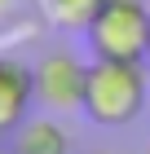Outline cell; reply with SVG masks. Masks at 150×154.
<instances>
[{"instance_id": "ba28073f", "label": "cell", "mask_w": 150, "mask_h": 154, "mask_svg": "<svg viewBox=\"0 0 150 154\" xmlns=\"http://www.w3.org/2000/svg\"><path fill=\"white\" fill-rule=\"evenodd\" d=\"M75 154H110V150H75Z\"/></svg>"}, {"instance_id": "6da1fadb", "label": "cell", "mask_w": 150, "mask_h": 154, "mask_svg": "<svg viewBox=\"0 0 150 154\" xmlns=\"http://www.w3.org/2000/svg\"><path fill=\"white\" fill-rule=\"evenodd\" d=\"M150 101V75L146 62H115L93 57L88 62V88H84V115L97 128H124L146 110Z\"/></svg>"}, {"instance_id": "277c9868", "label": "cell", "mask_w": 150, "mask_h": 154, "mask_svg": "<svg viewBox=\"0 0 150 154\" xmlns=\"http://www.w3.org/2000/svg\"><path fill=\"white\" fill-rule=\"evenodd\" d=\"M9 150L13 154H75L71 150V132L53 115H27L9 132Z\"/></svg>"}, {"instance_id": "9c48e42d", "label": "cell", "mask_w": 150, "mask_h": 154, "mask_svg": "<svg viewBox=\"0 0 150 154\" xmlns=\"http://www.w3.org/2000/svg\"><path fill=\"white\" fill-rule=\"evenodd\" d=\"M146 66H150V48H146Z\"/></svg>"}, {"instance_id": "3957f363", "label": "cell", "mask_w": 150, "mask_h": 154, "mask_svg": "<svg viewBox=\"0 0 150 154\" xmlns=\"http://www.w3.org/2000/svg\"><path fill=\"white\" fill-rule=\"evenodd\" d=\"M35 101L49 115H75L84 110V88H88V62H80L66 48H53L35 62Z\"/></svg>"}, {"instance_id": "52a82bcc", "label": "cell", "mask_w": 150, "mask_h": 154, "mask_svg": "<svg viewBox=\"0 0 150 154\" xmlns=\"http://www.w3.org/2000/svg\"><path fill=\"white\" fill-rule=\"evenodd\" d=\"M13 5H18V0H0V18H5V13H9Z\"/></svg>"}, {"instance_id": "30bf717a", "label": "cell", "mask_w": 150, "mask_h": 154, "mask_svg": "<svg viewBox=\"0 0 150 154\" xmlns=\"http://www.w3.org/2000/svg\"><path fill=\"white\" fill-rule=\"evenodd\" d=\"M0 154H13V150H0Z\"/></svg>"}, {"instance_id": "7a4b0ae2", "label": "cell", "mask_w": 150, "mask_h": 154, "mask_svg": "<svg viewBox=\"0 0 150 154\" xmlns=\"http://www.w3.org/2000/svg\"><path fill=\"white\" fill-rule=\"evenodd\" d=\"M93 57H115V62H146L150 48V9L146 0H102L93 18L84 22Z\"/></svg>"}, {"instance_id": "8992f818", "label": "cell", "mask_w": 150, "mask_h": 154, "mask_svg": "<svg viewBox=\"0 0 150 154\" xmlns=\"http://www.w3.org/2000/svg\"><path fill=\"white\" fill-rule=\"evenodd\" d=\"M40 5H44V13L53 18V22H62V26H84L102 0H40Z\"/></svg>"}, {"instance_id": "5b68a950", "label": "cell", "mask_w": 150, "mask_h": 154, "mask_svg": "<svg viewBox=\"0 0 150 154\" xmlns=\"http://www.w3.org/2000/svg\"><path fill=\"white\" fill-rule=\"evenodd\" d=\"M35 101V79L13 57H0V132H13Z\"/></svg>"}]
</instances>
